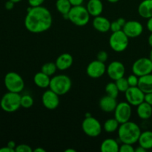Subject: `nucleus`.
<instances>
[{"mask_svg":"<svg viewBox=\"0 0 152 152\" xmlns=\"http://www.w3.org/2000/svg\"><path fill=\"white\" fill-rule=\"evenodd\" d=\"M25 27L29 32L41 34L49 30L53 23L50 10L42 5L28 7L25 18Z\"/></svg>","mask_w":152,"mask_h":152,"instance_id":"f257e3e1","label":"nucleus"},{"mask_svg":"<svg viewBox=\"0 0 152 152\" xmlns=\"http://www.w3.org/2000/svg\"><path fill=\"white\" fill-rule=\"evenodd\" d=\"M118 138L122 143L134 145L138 142L141 134L140 126L134 122L128 121L120 125L118 129Z\"/></svg>","mask_w":152,"mask_h":152,"instance_id":"f03ea898","label":"nucleus"},{"mask_svg":"<svg viewBox=\"0 0 152 152\" xmlns=\"http://www.w3.org/2000/svg\"><path fill=\"white\" fill-rule=\"evenodd\" d=\"M72 86V81L68 76L65 74H59L50 78L49 88L57 94L59 96L68 93Z\"/></svg>","mask_w":152,"mask_h":152,"instance_id":"7ed1b4c3","label":"nucleus"},{"mask_svg":"<svg viewBox=\"0 0 152 152\" xmlns=\"http://www.w3.org/2000/svg\"><path fill=\"white\" fill-rule=\"evenodd\" d=\"M68 20L74 25L83 27L87 25L90 21L91 15L89 14L86 7L82 5L72 6L68 14Z\"/></svg>","mask_w":152,"mask_h":152,"instance_id":"20e7f679","label":"nucleus"},{"mask_svg":"<svg viewBox=\"0 0 152 152\" xmlns=\"http://www.w3.org/2000/svg\"><path fill=\"white\" fill-rule=\"evenodd\" d=\"M21 95L19 93L8 91L3 95L0 101L1 109L7 113H13L21 107Z\"/></svg>","mask_w":152,"mask_h":152,"instance_id":"39448f33","label":"nucleus"},{"mask_svg":"<svg viewBox=\"0 0 152 152\" xmlns=\"http://www.w3.org/2000/svg\"><path fill=\"white\" fill-rule=\"evenodd\" d=\"M129 43V37L123 30L113 32L110 36L109 45L114 51L121 53L126 50Z\"/></svg>","mask_w":152,"mask_h":152,"instance_id":"423d86ee","label":"nucleus"},{"mask_svg":"<svg viewBox=\"0 0 152 152\" xmlns=\"http://www.w3.org/2000/svg\"><path fill=\"white\" fill-rule=\"evenodd\" d=\"M4 86L8 91L20 93L25 88V82L23 78L18 73L8 72L4 77Z\"/></svg>","mask_w":152,"mask_h":152,"instance_id":"0eeeda50","label":"nucleus"},{"mask_svg":"<svg viewBox=\"0 0 152 152\" xmlns=\"http://www.w3.org/2000/svg\"><path fill=\"white\" fill-rule=\"evenodd\" d=\"M82 129L83 132L90 137H96L102 133L103 128L97 119L92 116L86 117L82 123Z\"/></svg>","mask_w":152,"mask_h":152,"instance_id":"6e6552de","label":"nucleus"},{"mask_svg":"<svg viewBox=\"0 0 152 152\" xmlns=\"http://www.w3.org/2000/svg\"><path fill=\"white\" fill-rule=\"evenodd\" d=\"M132 72L139 77L151 74L152 62L147 57H141L137 59L132 65Z\"/></svg>","mask_w":152,"mask_h":152,"instance_id":"1a4fd4ad","label":"nucleus"},{"mask_svg":"<svg viewBox=\"0 0 152 152\" xmlns=\"http://www.w3.org/2000/svg\"><path fill=\"white\" fill-rule=\"evenodd\" d=\"M114 118L120 123V124L126 123L130 120L132 114V105L126 101L117 103L114 110Z\"/></svg>","mask_w":152,"mask_h":152,"instance_id":"9d476101","label":"nucleus"},{"mask_svg":"<svg viewBox=\"0 0 152 152\" xmlns=\"http://www.w3.org/2000/svg\"><path fill=\"white\" fill-rule=\"evenodd\" d=\"M125 96L132 106H137L145 100V93L138 86L129 87L125 92Z\"/></svg>","mask_w":152,"mask_h":152,"instance_id":"9b49d317","label":"nucleus"},{"mask_svg":"<svg viewBox=\"0 0 152 152\" xmlns=\"http://www.w3.org/2000/svg\"><path fill=\"white\" fill-rule=\"evenodd\" d=\"M106 65L105 62L99 61L98 59L91 62L86 68V73L89 77L93 79H98L102 77L106 72Z\"/></svg>","mask_w":152,"mask_h":152,"instance_id":"f8f14e48","label":"nucleus"},{"mask_svg":"<svg viewBox=\"0 0 152 152\" xmlns=\"http://www.w3.org/2000/svg\"><path fill=\"white\" fill-rule=\"evenodd\" d=\"M106 72L111 80L116 81L124 77L126 74V67L120 61H113L107 67Z\"/></svg>","mask_w":152,"mask_h":152,"instance_id":"ddd939ff","label":"nucleus"},{"mask_svg":"<svg viewBox=\"0 0 152 152\" xmlns=\"http://www.w3.org/2000/svg\"><path fill=\"white\" fill-rule=\"evenodd\" d=\"M42 102L47 109L54 110L59 105V96L49 88L42 94Z\"/></svg>","mask_w":152,"mask_h":152,"instance_id":"4468645a","label":"nucleus"},{"mask_svg":"<svg viewBox=\"0 0 152 152\" xmlns=\"http://www.w3.org/2000/svg\"><path fill=\"white\" fill-rule=\"evenodd\" d=\"M123 31L129 38H136L143 32V26L140 22L130 20L126 22L123 28Z\"/></svg>","mask_w":152,"mask_h":152,"instance_id":"2eb2a0df","label":"nucleus"},{"mask_svg":"<svg viewBox=\"0 0 152 152\" xmlns=\"http://www.w3.org/2000/svg\"><path fill=\"white\" fill-rule=\"evenodd\" d=\"M117 105V102L116 98L106 95L102 96L99 102V106L103 112L111 113L114 111Z\"/></svg>","mask_w":152,"mask_h":152,"instance_id":"dca6fc26","label":"nucleus"},{"mask_svg":"<svg viewBox=\"0 0 152 152\" xmlns=\"http://www.w3.org/2000/svg\"><path fill=\"white\" fill-rule=\"evenodd\" d=\"M74 58L72 55L68 53H64L56 58L55 63L59 71H65L72 66Z\"/></svg>","mask_w":152,"mask_h":152,"instance_id":"f3484780","label":"nucleus"},{"mask_svg":"<svg viewBox=\"0 0 152 152\" xmlns=\"http://www.w3.org/2000/svg\"><path fill=\"white\" fill-rule=\"evenodd\" d=\"M92 25L94 28V29L99 31V32L106 33L108 31H110L111 22L107 18L102 16L100 15V16L94 17Z\"/></svg>","mask_w":152,"mask_h":152,"instance_id":"a211bd4d","label":"nucleus"},{"mask_svg":"<svg viewBox=\"0 0 152 152\" xmlns=\"http://www.w3.org/2000/svg\"><path fill=\"white\" fill-rule=\"evenodd\" d=\"M86 8L91 16L96 17L102 14L103 11V4L101 0H89L86 5Z\"/></svg>","mask_w":152,"mask_h":152,"instance_id":"6ab92c4d","label":"nucleus"},{"mask_svg":"<svg viewBox=\"0 0 152 152\" xmlns=\"http://www.w3.org/2000/svg\"><path fill=\"white\" fill-rule=\"evenodd\" d=\"M138 13L144 19L152 17V0H143L138 6Z\"/></svg>","mask_w":152,"mask_h":152,"instance_id":"aec40b11","label":"nucleus"},{"mask_svg":"<svg viewBox=\"0 0 152 152\" xmlns=\"http://www.w3.org/2000/svg\"><path fill=\"white\" fill-rule=\"evenodd\" d=\"M34 83L40 88H47L50 86V77L42 71L37 73L34 77Z\"/></svg>","mask_w":152,"mask_h":152,"instance_id":"412c9836","label":"nucleus"},{"mask_svg":"<svg viewBox=\"0 0 152 152\" xmlns=\"http://www.w3.org/2000/svg\"><path fill=\"white\" fill-rule=\"evenodd\" d=\"M137 114L139 118L142 120H148L152 117V106L147 103L146 102H142V103L137 105Z\"/></svg>","mask_w":152,"mask_h":152,"instance_id":"4be33fe9","label":"nucleus"},{"mask_svg":"<svg viewBox=\"0 0 152 152\" xmlns=\"http://www.w3.org/2000/svg\"><path fill=\"white\" fill-rule=\"evenodd\" d=\"M120 145L116 140L112 138H107L102 142L100 150L102 152H118Z\"/></svg>","mask_w":152,"mask_h":152,"instance_id":"5701e85b","label":"nucleus"},{"mask_svg":"<svg viewBox=\"0 0 152 152\" xmlns=\"http://www.w3.org/2000/svg\"><path fill=\"white\" fill-rule=\"evenodd\" d=\"M137 86L145 94L152 92V74L139 77Z\"/></svg>","mask_w":152,"mask_h":152,"instance_id":"b1692460","label":"nucleus"},{"mask_svg":"<svg viewBox=\"0 0 152 152\" xmlns=\"http://www.w3.org/2000/svg\"><path fill=\"white\" fill-rule=\"evenodd\" d=\"M139 145L143 147L146 150L152 148V132L151 131H145L141 132L140 136L138 140Z\"/></svg>","mask_w":152,"mask_h":152,"instance_id":"393cba45","label":"nucleus"},{"mask_svg":"<svg viewBox=\"0 0 152 152\" xmlns=\"http://www.w3.org/2000/svg\"><path fill=\"white\" fill-rule=\"evenodd\" d=\"M72 7L69 0H56V8L59 13L62 15L63 18L68 19V14Z\"/></svg>","mask_w":152,"mask_h":152,"instance_id":"a878e982","label":"nucleus"},{"mask_svg":"<svg viewBox=\"0 0 152 152\" xmlns=\"http://www.w3.org/2000/svg\"><path fill=\"white\" fill-rule=\"evenodd\" d=\"M120 125V123L115 118L108 119L104 123L103 129L107 133H114L118 130Z\"/></svg>","mask_w":152,"mask_h":152,"instance_id":"bb28decb","label":"nucleus"},{"mask_svg":"<svg viewBox=\"0 0 152 152\" xmlns=\"http://www.w3.org/2000/svg\"><path fill=\"white\" fill-rule=\"evenodd\" d=\"M57 67H56V65L55 62H46L45 63L44 65L42 66L41 68V71H42L43 73H45L47 75L51 76L54 75V74L56 73V70H57Z\"/></svg>","mask_w":152,"mask_h":152,"instance_id":"cd10ccee","label":"nucleus"},{"mask_svg":"<svg viewBox=\"0 0 152 152\" xmlns=\"http://www.w3.org/2000/svg\"><path fill=\"white\" fill-rule=\"evenodd\" d=\"M105 92L107 93V95L117 99L119 93H120V91H119L115 82L114 83L111 82V83H108L105 86Z\"/></svg>","mask_w":152,"mask_h":152,"instance_id":"c85d7f7f","label":"nucleus"},{"mask_svg":"<svg viewBox=\"0 0 152 152\" xmlns=\"http://www.w3.org/2000/svg\"><path fill=\"white\" fill-rule=\"evenodd\" d=\"M34 100L31 95L25 94L21 96V107L24 108H30L34 105Z\"/></svg>","mask_w":152,"mask_h":152,"instance_id":"c756f323","label":"nucleus"},{"mask_svg":"<svg viewBox=\"0 0 152 152\" xmlns=\"http://www.w3.org/2000/svg\"><path fill=\"white\" fill-rule=\"evenodd\" d=\"M115 83L117 85L120 92H123V93H125L129 88V87H130L129 83H128L127 78H125L124 77L116 80Z\"/></svg>","mask_w":152,"mask_h":152,"instance_id":"7c9ffc66","label":"nucleus"},{"mask_svg":"<svg viewBox=\"0 0 152 152\" xmlns=\"http://www.w3.org/2000/svg\"><path fill=\"white\" fill-rule=\"evenodd\" d=\"M127 80L130 87H134V86H138V83H139V77H137V76L133 74H132V75L128 77Z\"/></svg>","mask_w":152,"mask_h":152,"instance_id":"2f4dec72","label":"nucleus"},{"mask_svg":"<svg viewBox=\"0 0 152 152\" xmlns=\"http://www.w3.org/2000/svg\"><path fill=\"white\" fill-rule=\"evenodd\" d=\"M16 152H33L34 150L31 148V147L29 145L27 144H20V145H16L15 148Z\"/></svg>","mask_w":152,"mask_h":152,"instance_id":"473e14b6","label":"nucleus"},{"mask_svg":"<svg viewBox=\"0 0 152 152\" xmlns=\"http://www.w3.org/2000/svg\"><path fill=\"white\" fill-rule=\"evenodd\" d=\"M120 152H134L135 148H134L133 145L129 143H122L120 145Z\"/></svg>","mask_w":152,"mask_h":152,"instance_id":"72a5a7b5","label":"nucleus"},{"mask_svg":"<svg viewBox=\"0 0 152 152\" xmlns=\"http://www.w3.org/2000/svg\"><path fill=\"white\" fill-rule=\"evenodd\" d=\"M108 53L105 50H101L99 53H97V56H96V59H98L99 61H101L102 62H105L108 59Z\"/></svg>","mask_w":152,"mask_h":152,"instance_id":"f704fd0d","label":"nucleus"},{"mask_svg":"<svg viewBox=\"0 0 152 152\" xmlns=\"http://www.w3.org/2000/svg\"><path fill=\"white\" fill-rule=\"evenodd\" d=\"M123 30V28H122L121 25L118 23L117 20L114 21V22H111V27H110V31L113 32H117V31H121Z\"/></svg>","mask_w":152,"mask_h":152,"instance_id":"c9c22d12","label":"nucleus"},{"mask_svg":"<svg viewBox=\"0 0 152 152\" xmlns=\"http://www.w3.org/2000/svg\"><path fill=\"white\" fill-rule=\"evenodd\" d=\"M28 1L31 7H38L44 3L45 0H28Z\"/></svg>","mask_w":152,"mask_h":152,"instance_id":"e433bc0d","label":"nucleus"},{"mask_svg":"<svg viewBox=\"0 0 152 152\" xmlns=\"http://www.w3.org/2000/svg\"><path fill=\"white\" fill-rule=\"evenodd\" d=\"M144 101L152 106V92H151V93L145 94V100Z\"/></svg>","mask_w":152,"mask_h":152,"instance_id":"4c0bfd02","label":"nucleus"},{"mask_svg":"<svg viewBox=\"0 0 152 152\" xmlns=\"http://www.w3.org/2000/svg\"><path fill=\"white\" fill-rule=\"evenodd\" d=\"M14 4L15 3L13 1H10V0H8L7 1H6L5 4H4V7L7 9V10H10L14 7Z\"/></svg>","mask_w":152,"mask_h":152,"instance_id":"58836bf2","label":"nucleus"},{"mask_svg":"<svg viewBox=\"0 0 152 152\" xmlns=\"http://www.w3.org/2000/svg\"><path fill=\"white\" fill-rule=\"evenodd\" d=\"M72 6H77L82 5L83 3L84 2V0H69Z\"/></svg>","mask_w":152,"mask_h":152,"instance_id":"ea45409f","label":"nucleus"},{"mask_svg":"<svg viewBox=\"0 0 152 152\" xmlns=\"http://www.w3.org/2000/svg\"><path fill=\"white\" fill-rule=\"evenodd\" d=\"M0 152H16L14 149L10 148L7 145V146L2 147V148H0Z\"/></svg>","mask_w":152,"mask_h":152,"instance_id":"a19ab883","label":"nucleus"},{"mask_svg":"<svg viewBox=\"0 0 152 152\" xmlns=\"http://www.w3.org/2000/svg\"><path fill=\"white\" fill-rule=\"evenodd\" d=\"M146 27H147V28H148V31H149L151 33H152V17L148 19V22H147Z\"/></svg>","mask_w":152,"mask_h":152,"instance_id":"79ce46f5","label":"nucleus"},{"mask_svg":"<svg viewBox=\"0 0 152 152\" xmlns=\"http://www.w3.org/2000/svg\"><path fill=\"white\" fill-rule=\"evenodd\" d=\"M117 21L118 22V23L120 24V25H121L122 28H123V26L125 25V24L126 23V19H124V18L120 17V18H119L118 19H117Z\"/></svg>","mask_w":152,"mask_h":152,"instance_id":"37998d69","label":"nucleus"},{"mask_svg":"<svg viewBox=\"0 0 152 152\" xmlns=\"http://www.w3.org/2000/svg\"><path fill=\"white\" fill-rule=\"evenodd\" d=\"M7 146H8V147H10V148H13V149H14V150H15V148H16V142H15L14 141H13V140L9 141L8 143H7Z\"/></svg>","mask_w":152,"mask_h":152,"instance_id":"c03bdc74","label":"nucleus"},{"mask_svg":"<svg viewBox=\"0 0 152 152\" xmlns=\"http://www.w3.org/2000/svg\"><path fill=\"white\" fill-rule=\"evenodd\" d=\"M146 151H147V150L145 149V148H144L143 147L139 145V146L137 147V148H135V151L134 152H145Z\"/></svg>","mask_w":152,"mask_h":152,"instance_id":"a18cd8bd","label":"nucleus"},{"mask_svg":"<svg viewBox=\"0 0 152 152\" xmlns=\"http://www.w3.org/2000/svg\"><path fill=\"white\" fill-rule=\"evenodd\" d=\"M34 152H45V150L42 148H40V147H38V148H36L34 150Z\"/></svg>","mask_w":152,"mask_h":152,"instance_id":"49530a36","label":"nucleus"},{"mask_svg":"<svg viewBox=\"0 0 152 152\" xmlns=\"http://www.w3.org/2000/svg\"><path fill=\"white\" fill-rule=\"evenodd\" d=\"M148 44H149V45L152 48V33L151 34H150L149 37H148Z\"/></svg>","mask_w":152,"mask_h":152,"instance_id":"de8ad7c7","label":"nucleus"},{"mask_svg":"<svg viewBox=\"0 0 152 152\" xmlns=\"http://www.w3.org/2000/svg\"><path fill=\"white\" fill-rule=\"evenodd\" d=\"M65 152H76V150L72 149V148H68V149L65 150Z\"/></svg>","mask_w":152,"mask_h":152,"instance_id":"09e8293b","label":"nucleus"},{"mask_svg":"<svg viewBox=\"0 0 152 152\" xmlns=\"http://www.w3.org/2000/svg\"><path fill=\"white\" fill-rule=\"evenodd\" d=\"M107 1L110 3H117V2H118L120 0H107Z\"/></svg>","mask_w":152,"mask_h":152,"instance_id":"8fccbe9b","label":"nucleus"},{"mask_svg":"<svg viewBox=\"0 0 152 152\" xmlns=\"http://www.w3.org/2000/svg\"><path fill=\"white\" fill-rule=\"evenodd\" d=\"M149 59H150V60L152 62V49H151V51H150V53H149Z\"/></svg>","mask_w":152,"mask_h":152,"instance_id":"3c124183","label":"nucleus"},{"mask_svg":"<svg viewBox=\"0 0 152 152\" xmlns=\"http://www.w3.org/2000/svg\"><path fill=\"white\" fill-rule=\"evenodd\" d=\"M10 1H13L14 3H18V2H19V1H22V0H10Z\"/></svg>","mask_w":152,"mask_h":152,"instance_id":"603ef678","label":"nucleus"},{"mask_svg":"<svg viewBox=\"0 0 152 152\" xmlns=\"http://www.w3.org/2000/svg\"><path fill=\"white\" fill-rule=\"evenodd\" d=\"M151 118H152V117H151Z\"/></svg>","mask_w":152,"mask_h":152,"instance_id":"864d4df0","label":"nucleus"}]
</instances>
